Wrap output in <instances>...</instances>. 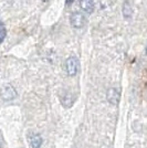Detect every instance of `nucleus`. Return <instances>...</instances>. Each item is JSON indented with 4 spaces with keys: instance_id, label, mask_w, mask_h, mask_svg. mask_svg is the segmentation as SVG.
<instances>
[{
    "instance_id": "obj_5",
    "label": "nucleus",
    "mask_w": 147,
    "mask_h": 148,
    "mask_svg": "<svg viewBox=\"0 0 147 148\" xmlns=\"http://www.w3.org/2000/svg\"><path fill=\"white\" fill-rule=\"evenodd\" d=\"M79 3H80L81 9L86 13H93L95 10L94 0H80Z\"/></svg>"
},
{
    "instance_id": "obj_10",
    "label": "nucleus",
    "mask_w": 147,
    "mask_h": 148,
    "mask_svg": "<svg viewBox=\"0 0 147 148\" xmlns=\"http://www.w3.org/2000/svg\"><path fill=\"white\" fill-rule=\"evenodd\" d=\"M43 2H48V1H50V0H42Z\"/></svg>"
},
{
    "instance_id": "obj_11",
    "label": "nucleus",
    "mask_w": 147,
    "mask_h": 148,
    "mask_svg": "<svg viewBox=\"0 0 147 148\" xmlns=\"http://www.w3.org/2000/svg\"><path fill=\"white\" fill-rule=\"evenodd\" d=\"M146 54H147V47H146Z\"/></svg>"
},
{
    "instance_id": "obj_4",
    "label": "nucleus",
    "mask_w": 147,
    "mask_h": 148,
    "mask_svg": "<svg viewBox=\"0 0 147 148\" xmlns=\"http://www.w3.org/2000/svg\"><path fill=\"white\" fill-rule=\"evenodd\" d=\"M120 92H118V90L116 88H110L107 93H106V99L109 101V103L113 105H116L118 104V102H120Z\"/></svg>"
},
{
    "instance_id": "obj_2",
    "label": "nucleus",
    "mask_w": 147,
    "mask_h": 148,
    "mask_svg": "<svg viewBox=\"0 0 147 148\" xmlns=\"http://www.w3.org/2000/svg\"><path fill=\"white\" fill-rule=\"evenodd\" d=\"M65 70L70 76L76 75L78 70H79V60L76 56H71L70 58H67L65 61Z\"/></svg>"
},
{
    "instance_id": "obj_3",
    "label": "nucleus",
    "mask_w": 147,
    "mask_h": 148,
    "mask_svg": "<svg viewBox=\"0 0 147 148\" xmlns=\"http://www.w3.org/2000/svg\"><path fill=\"white\" fill-rule=\"evenodd\" d=\"M1 99L3 101H12V99H16L17 96V92L14 90V87L11 85V84H6L5 86H2L1 88Z\"/></svg>"
},
{
    "instance_id": "obj_7",
    "label": "nucleus",
    "mask_w": 147,
    "mask_h": 148,
    "mask_svg": "<svg viewBox=\"0 0 147 148\" xmlns=\"http://www.w3.org/2000/svg\"><path fill=\"white\" fill-rule=\"evenodd\" d=\"M30 145H31V148H41L42 137L39 135V134L32 135L30 138Z\"/></svg>"
},
{
    "instance_id": "obj_6",
    "label": "nucleus",
    "mask_w": 147,
    "mask_h": 148,
    "mask_svg": "<svg viewBox=\"0 0 147 148\" xmlns=\"http://www.w3.org/2000/svg\"><path fill=\"white\" fill-rule=\"evenodd\" d=\"M122 13H123V17L125 19H131L133 17V8L131 6L128 0H125L124 3H123Z\"/></svg>"
},
{
    "instance_id": "obj_9",
    "label": "nucleus",
    "mask_w": 147,
    "mask_h": 148,
    "mask_svg": "<svg viewBox=\"0 0 147 148\" xmlns=\"http://www.w3.org/2000/svg\"><path fill=\"white\" fill-rule=\"evenodd\" d=\"M62 104H63V106L64 107H70L71 105H72V103H73V97L71 96V95H69L67 94V96H64L63 99H62Z\"/></svg>"
},
{
    "instance_id": "obj_8",
    "label": "nucleus",
    "mask_w": 147,
    "mask_h": 148,
    "mask_svg": "<svg viewBox=\"0 0 147 148\" xmlns=\"http://www.w3.org/2000/svg\"><path fill=\"white\" fill-rule=\"evenodd\" d=\"M6 36H7L6 25H5V23L2 22V20L0 19V44L2 43L3 41H5V39H6Z\"/></svg>"
},
{
    "instance_id": "obj_1",
    "label": "nucleus",
    "mask_w": 147,
    "mask_h": 148,
    "mask_svg": "<svg viewBox=\"0 0 147 148\" xmlns=\"http://www.w3.org/2000/svg\"><path fill=\"white\" fill-rule=\"evenodd\" d=\"M70 23L74 29H82L86 25V18L81 12H73L70 16Z\"/></svg>"
}]
</instances>
